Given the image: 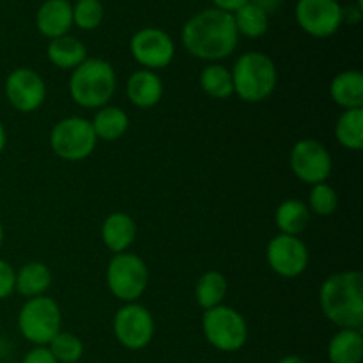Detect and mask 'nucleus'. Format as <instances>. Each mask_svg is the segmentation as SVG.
I'll list each match as a JSON object with an SVG mask.
<instances>
[{
	"instance_id": "393cba45",
	"label": "nucleus",
	"mask_w": 363,
	"mask_h": 363,
	"mask_svg": "<svg viewBox=\"0 0 363 363\" xmlns=\"http://www.w3.org/2000/svg\"><path fill=\"white\" fill-rule=\"evenodd\" d=\"M233 18L238 34L245 35V38L257 39L268 32V13H266L259 4H255L254 0H250V2L245 4L243 7H240L236 13H233Z\"/></svg>"
},
{
	"instance_id": "0eeeda50",
	"label": "nucleus",
	"mask_w": 363,
	"mask_h": 363,
	"mask_svg": "<svg viewBox=\"0 0 363 363\" xmlns=\"http://www.w3.org/2000/svg\"><path fill=\"white\" fill-rule=\"evenodd\" d=\"M149 284V269L144 259L137 254H113L106 266L108 291L124 303H133L145 293Z\"/></svg>"
},
{
	"instance_id": "2eb2a0df",
	"label": "nucleus",
	"mask_w": 363,
	"mask_h": 363,
	"mask_svg": "<svg viewBox=\"0 0 363 363\" xmlns=\"http://www.w3.org/2000/svg\"><path fill=\"white\" fill-rule=\"evenodd\" d=\"M35 27L48 39L69 34L73 27V4L69 0H45L35 13Z\"/></svg>"
},
{
	"instance_id": "c9c22d12",
	"label": "nucleus",
	"mask_w": 363,
	"mask_h": 363,
	"mask_svg": "<svg viewBox=\"0 0 363 363\" xmlns=\"http://www.w3.org/2000/svg\"><path fill=\"white\" fill-rule=\"evenodd\" d=\"M2 241H4V227L0 223V247H2Z\"/></svg>"
},
{
	"instance_id": "9d476101",
	"label": "nucleus",
	"mask_w": 363,
	"mask_h": 363,
	"mask_svg": "<svg viewBox=\"0 0 363 363\" xmlns=\"http://www.w3.org/2000/svg\"><path fill=\"white\" fill-rule=\"evenodd\" d=\"M113 333L117 342L130 351L144 350L155 337V319L144 305L126 303L113 315Z\"/></svg>"
},
{
	"instance_id": "5701e85b",
	"label": "nucleus",
	"mask_w": 363,
	"mask_h": 363,
	"mask_svg": "<svg viewBox=\"0 0 363 363\" xmlns=\"http://www.w3.org/2000/svg\"><path fill=\"white\" fill-rule=\"evenodd\" d=\"M308 222H311V211L300 199H287L275 211V225L280 234L300 236L307 229Z\"/></svg>"
},
{
	"instance_id": "f3484780",
	"label": "nucleus",
	"mask_w": 363,
	"mask_h": 363,
	"mask_svg": "<svg viewBox=\"0 0 363 363\" xmlns=\"http://www.w3.org/2000/svg\"><path fill=\"white\" fill-rule=\"evenodd\" d=\"M103 245L112 254H123L137 240V223L123 211L110 213L101 225Z\"/></svg>"
},
{
	"instance_id": "f03ea898",
	"label": "nucleus",
	"mask_w": 363,
	"mask_h": 363,
	"mask_svg": "<svg viewBox=\"0 0 363 363\" xmlns=\"http://www.w3.org/2000/svg\"><path fill=\"white\" fill-rule=\"evenodd\" d=\"M319 305L330 323L339 328L362 330L363 325V275L360 272H340L330 275L319 289Z\"/></svg>"
},
{
	"instance_id": "aec40b11",
	"label": "nucleus",
	"mask_w": 363,
	"mask_h": 363,
	"mask_svg": "<svg viewBox=\"0 0 363 363\" xmlns=\"http://www.w3.org/2000/svg\"><path fill=\"white\" fill-rule=\"evenodd\" d=\"M52 272L45 262L32 261L21 266L16 272L14 291H18L27 300L35 296H45V293L52 286Z\"/></svg>"
},
{
	"instance_id": "ddd939ff",
	"label": "nucleus",
	"mask_w": 363,
	"mask_h": 363,
	"mask_svg": "<svg viewBox=\"0 0 363 363\" xmlns=\"http://www.w3.org/2000/svg\"><path fill=\"white\" fill-rule=\"evenodd\" d=\"M6 98L14 110L21 113L35 112L46 99V84L38 71L30 67H16L4 84Z\"/></svg>"
},
{
	"instance_id": "bb28decb",
	"label": "nucleus",
	"mask_w": 363,
	"mask_h": 363,
	"mask_svg": "<svg viewBox=\"0 0 363 363\" xmlns=\"http://www.w3.org/2000/svg\"><path fill=\"white\" fill-rule=\"evenodd\" d=\"M335 138L342 147L360 151L363 147V108L344 110L335 124Z\"/></svg>"
},
{
	"instance_id": "7c9ffc66",
	"label": "nucleus",
	"mask_w": 363,
	"mask_h": 363,
	"mask_svg": "<svg viewBox=\"0 0 363 363\" xmlns=\"http://www.w3.org/2000/svg\"><path fill=\"white\" fill-rule=\"evenodd\" d=\"M14 280L16 272L7 261L0 259V300H6L14 293Z\"/></svg>"
},
{
	"instance_id": "c756f323",
	"label": "nucleus",
	"mask_w": 363,
	"mask_h": 363,
	"mask_svg": "<svg viewBox=\"0 0 363 363\" xmlns=\"http://www.w3.org/2000/svg\"><path fill=\"white\" fill-rule=\"evenodd\" d=\"M339 206V195L335 188L330 186L328 183L314 184L308 194V211L318 216H330L337 211Z\"/></svg>"
},
{
	"instance_id": "473e14b6",
	"label": "nucleus",
	"mask_w": 363,
	"mask_h": 363,
	"mask_svg": "<svg viewBox=\"0 0 363 363\" xmlns=\"http://www.w3.org/2000/svg\"><path fill=\"white\" fill-rule=\"evenodd\" d=\"M213 7L220 11H225V13H236L240 7H243L245 4H248L250 0H211Z\"/></svg>"
},
{
	"instance_id": "a211bd4d",
	"label": "nucleus",
	"mask_w": 363,
	"mask_h": 363,
	"mask_svg": "<svg viewBox=\"0 0 363 363\" xmlns=\"http://www.w3.org/2000/svg\"><path fill=\"white\" fill-rule=\"evenodd\" d=\"M330 98L344 110L363 108V74L357 69L340 71L330 82Z\"/></svg>"
},
{
	"instance_id": "2f4dec72",
	"label": "nucleus",
	"mask_w": 363,
	"mask_h": 363,
	"mask_svg": "<svg viewBox=\"0 0 363 363\" xmlns=\"http://www.w3.org/2000/svg\"><path fill=\"white\" fill-rule=\"evenodd\" d=\"M21 363H57L53 354L50 353V350L46 346H35L34 350L28 351L25 354L23 362Z\"/></svg>"
},
{
	"instance_id": "dca6fc26",
	"label": "nucleus",
	"mask_w": 363,
	"mask_h": 363,
	"mask_svg": "<svg viewBox=\"0 0 363 363\" xmlns=\"http://www.w3.org/2000/svg\"><path fill=\"white\" fill-rule=\"evenodd\" d=\"M126 94L137 108H152L163 98V82L156 71L138 69L126 82Z\"/></svg>"
},
{
	"instance_id": "412c9836",
	"label": "nucleus",
	"mask_w": 363,
	"mask_h": 363,
	"mask_svg": "<svg viewBox=\"0 0 363 363\" xmlns=\"http://www.w3.org/2000/svg\"><path fill=\"white\" fill-rule=\"evenodd\" d=\"M363 358L362 330L340 328L330 339L328 360L330 363H360Z\"/></svg>"
},
{
	"instance_id": "a878e982",
	"label": "nucleus",
	"mask_w": 363,
	"mask_h": 363,
	"mask_svg": "<svg viewBox=\"0 0 363 363\" xmlns=\"http://www.w3.org/2000/svg\"><path fill=\"white\" fill-rule=\"evenodd\" d=\"M199 85L213 99H229L234 94L230 69L218 62L208 64L199 77Z\"/></svg>"
},
{
	"instance_id": "72a5a7b5",
	"label": "nucleus",
	"mask_w": 363,
	"mask_h": 363,
	"mask_svg": "<svg viewBox=\"0 0 363 363\" xmlns=\"http://www.w3.org/2000/svg\"><path fill=\"white\" fill-rule=\"evenodd\" d=\"M6 144H7L6 128H4V124L0 123V155H2V151H4V149H6Z\"/></svg>"
},
{
	"instance_id": "7ed1b4c3",
	"label": "nucleus",
	"mask_w": 363,
	"mask_h": 363,
	"mask_svg": "<svg viewBox=\"0 0 363 363\" xmlns=\"http://www.w3.org/2000/svg\"><path fill=\"white\" fill-rule=\"evenodd\" d=\"M117 89V74L112 64L99 57H87L71 71L69 94L82 108H101L108 105Z\"/></svg>"
},
{
	"instance_id": "b1692460",
	"label": "nucleus",
	"mask_w": 363,
	"mask_h": 363,
	"mask_svg": "<svg viewBox=\"0 0 363 363\" xmlns=\"http://www.w3.org/2000/svg\"><path fill=\"white\" fill-rule=\"evenodd\" d=\"M227 296V279L220 272H206L199 277L195 284V300L204 311L223 305Z\"/></svg>"
},
{
	"instance_id": "f257e3e1",
	"label": "nucleus",
	"mask_w": 363,
	"mask_h": 363,
	"mask_svg": "<svg viewBox=\"0 0 363 363\" xmlns=\"http://www.w3.org/2000/svg\"><path fill=\"white\" fill-rule=\"evenodd\" d=\"M181 41L184 50L195 59L218 62L233 55L240 41V34L234 25L233 14L216 7H208L199 11L183 25Z\"/></svg>"
},
{
	"instance_id": "1a4fd4ad",
	"label": "nucleus",
	"mask_w": 363,
	"mask_h": 363,
	"mask_svg": "<svg viewBox=\"0 0 363 363\" xmlns=\"http://www.w3.org/2000/svg\"><path fill=\"white\" fill-rule=\"evenodd\" d=\"M289 165L294 176L305 184L326 183L332 176L333 160L328 149L314 138H301L293 145Z\"/></svg>"
},
{
	"instance_id": "6ab92c4d",
	"label": "nucleus",
	"mask_w": 363,
	"mask_h": 363,
	"mask_svg": "<svg viewBox=\"0 0 363 363\" xmlns=\"http://www.w3.org/2000/svg\"><path fill=\"white\" fill-rule=\"evenodd\" d=\"M48 60L55 67L64 71H73L87 59V46L74 35H60V38L50 39L46 48Z\"/></svg>"
},
{
	"instance_id": "4468645a",
	"label": "nucleus",
	"mask_w": 363,
	"mask_h": 363,
	"mask_svg": "<svg viewBox=\"0 0 363 363\" xmlns=\"http://www.w3.org/2000/svg\"><path fill=\"white\" fill-rule=\"evenodd\" d=\"M268 264L277 275L284 279L300 277L308 266V248L298 236L279 234L266 248Z\"/></svg>"
},
{
	"instance_id": "39448f33",
	"label": "nucleus",
	"mask_w": 363,
	"mask_h": 363,
	"mask_svg": "<svg viewBox=\"0 0 363 363\" xmlns=\"http://www.w3.org/2000/svg\"><path fill=\"white\" fill-rule=\"evenodd\" d=\"M62 312L50 296H35L25 301L18 314V330L34 346H48L60 332Z\"/></svg>"
},
{
	"instance_id": "cd10ccee",
	"label": "nucleus",
	"mask_w": 363,
	"mask_h": 363,
	"mask_svg": "<svg viewBox=\"0 0 363 363\" xmlns=\"http://www.w3.org/2000/svg\"><path fill=\"white\" fill-rule=\"evenodd\" d=\"M57 363H77L84 354V344L74 333L59 332L48 344Z\"/></svg>"
},
{
	"instance_id": "20e7f679",
	"label": "nucleus",
	"mask_w": 363,
	"mask_h": 363,
	"mask_svg": "<svg viewBox=\"0 0 363 363\" xmlns=\"http://www.w3.org/2000/svg\"><path fill=\"white\" fill-rule=\"evenodd\" d=\"M230 74L234 94L247 103L264 101L275 92L279 84L275 62L262 52H247L238 57Z\"/></svg>"
},
{
	"instance_id": "c85d7f7f",
	"label": "nucleus",
	"mask_w": 363,
	"mask_h": 363,
	"mask_svg": "<svg viewBox=\"0 0 363 363\" xmlns=\"http://www.w3.org/2000/svg\"><path fill=\"white\" fill-rule=\"evenodd\" d=\"M105 7L101 0H77L73 4V25L80 30H94L103 23Z\"/></svg>"
},
{
	"instance_id": "4be33fe9",
	"label": "nucleus",
	"mask_w": 363,
	"mask_h": 363,
	"mask_svg": "<svg viewBox=\"0 0 363 363\" xmlns=\"http://www.w3.org/2000/svg\"><path fill=\"white\" fill-rule=\"evenodd\" d=\"M96 138L105 142H116L123 137L130 128V117L123 108L113 105H105L98 108L94 119L91 121Z\"/></svg>"
},
{
	"instance_id": "9b49d317",
	"label": "nucleus",
	"mask_w": 363,
	"mask_h": 363,
	"mask_svg": "<svg viewBox=\"0 0 363 363\" xmlns=\"http://www.w3.org/2000/svg\"><path fill=\"white\" fill-rule=\"evenodd\" d=\"M294 16L305 34L325 39L339 32L344 23V7L339 0H298Z\"/></svg>"
},
{
	"instance_id": "f8f14e48",
	"label": "nucleus",
	"mask_w": 363,
	"mask_h": 363,
	"mask_svg": "<svg viewBox=\"0 0 363 363\" xmlns=\"http://www.w3.org/2000/svg\"><path fill=\"white\" fill-rule=\"evenodd\" d=\"M130 52L144 69H165L176 55V43L163 28L144 27L131 35Z\"/></svg>"
},
{
	"instance_id": "423d86ee",
	"label": "nucleus",
	"mask_w": 363,
	"mask_h": 363,
	"mask_svg": "<svg viewBox=\"0 0 363 363\" xmlns=\"http://www.w3.org/2000/svg\"><path fill=\"white\" fill-rule=\"evenodd\" d=\"M202 332L206 340L222 353H236L248 340L247 321L240 312L227 305L204 311Z\"/></svg>"
},
{
	"instance_id": "6e6552de",
	"label": "nucleus",
	"mask_w": 363,
	"mask_h": 363,
	"mask_svg": "<svg viewBox=\"0 0 363 363\" xmlns=\"http://www.w3.org/2000/svg\"><path fill=\"white\" fill-rule=\"evenodd\" d=\"M98 138L91 121L85 117H66L52 128L50 147L66 162H82L94 152Z\"/></svg>"
},
{
	"instance_id": "f704fd0d",
	"label": "nucleus",
	"mask_w": 363,
	"mask_h": 363,
	"mask_svg": "<svg viewBox=\"0 0 363 363\" xmlns=\"http://www.w3.org/2000/svg\"><path fill=\"white\" fill-rule=\"evenodd\" d=\"M279 363H307V362L300 357H284Z\"/></svg>"
}]
</instances>
